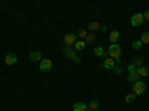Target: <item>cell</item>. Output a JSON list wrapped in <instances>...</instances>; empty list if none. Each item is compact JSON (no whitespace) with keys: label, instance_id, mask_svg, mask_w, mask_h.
<instances>
[{"label":"cell","instance_id":"cell-12","mask_svg":"<svg viewBox=\"0 0 149 111\" xmlns=\"http://www.w3.org/2000/svg\"><path fill=\"white\" fill-rule=\"evenodd\" d=\"M73 111H86V105L84 102H74L73 104Z\"/></svg>","mask_w":149,"mask_h":111},{"label":"cell","instance_id":"cell-8","mask_svg":"<svg viewBox=\"0 0 149 111\" xmlns=\"http://www.w3.org/2000/svg\"><path fill=\"white\" fill-rule=\"evenodd\" d=\"M17 60H18V59H17V56H15L14 53H9V54L5 57V63L10 66V65H15V63H17Z\"/></svg>","mask_w":149,"mask_h":111},{"label":"cell","instance_id":"cell-3","mask_svg":"<svg viewBox=\"0 0 149 111\" xmlns=\"http://www.w3.org/2000/svg\"><path fill=\"white\" fill-rule=\"evenodd\" d=\"M146 92V83H143L142 80L133 84V93L134 95H142Z\"/></svg>","mask_w":149,"mask_h":111},{"label":"cell","instance_id":"cell-7","mask_svg":"<svg viewBox=\"0 0 149 111\" xmlns=\"http://www.w3.org/2000/svg\"><path fill=\"white\" fill-rule=\"evenodd\" d=\"M63 51H64V56L69 57V59H72V60L76 57V50H74V48H72V47H64Z\"/></svg>","mask_w":149,"mask_h":111},{"label":"cell","instance_id":"cell-25","mask_svg":"<svg viewBox=\"0 0 149 111\" xmlns=\"http://www.w3.org/2000/svg\"><path fill=\"white\" fill-rule=\"evenodd\" d=\"M127 69H128V74H134V72H136V71H137V68H136V66H134V65H133V63H130V65H128V68H127Z\"/></svg>","mask_w":149,"mask_h":111},{"label":"cell","instance_id":"cell-23","mask_svg":"<svg viewBox=\"0 0 149 111\" xmlns=\"http://www.w3.org/2000/svg\"><path fill=\"white\" fill-rule=\"evenodd\" d=\"M112 71H113V74H115V75H121V74H122V68L119 66V65H116L113 69H112Z\"/></svg>","mask_w":149,"mask_h":111},{"label":"cell","instance_id":"cell-1","mask_svg":"<svg viewBox=\"0 0 149 111\" xmlns=\"http://www.w3.org/2000/svg\"><path fill=\"white\" fill-rule=\"evenodd\" d=\"M106 53L109 54V57H112L113 60H116V59H119V57H121L122 48H121L118 44H110V47L107 48V51H106Z\"/></svg>","mask_w":149,"mask_h":111},{"label":"cell","instance_id":"cell-2","mask_svg":"<svg viewBox=\"0 0 149 111\" xmlns=\"http://www.w3.org/2000/svg\"><path fill=\"white\" fill-rule=\"evenodd\" d=\"M63 41H64V44H66V47H72V45H74L78 42V35L76 33H67V35H64V38H63Z\"/></svg>","mask_w":149,"mask_h":111},{"label":"cell","instance_id":"cell-9","mask_svg":"<svg viewBox=\"0 0 149 111\" xmlns=\"http://www.w3.org/2000/svg\"><path fill=\"white\" fill-rule=\"evenodd\" d=\"M119 32L118 30H112L110 33H109V41L112 42V44H116L118 42V39H119Z\"/></svg>","mask_w":149,"mask_h":111},{"label":"cell","instance_id":"cell-14","mask_svg":"<svg viewBox=\"0 0 149 111\" xmlns=\"http://www.w3.org/2000/svg\"><path fill=\"white\" fill-rule=\"evenodd\" d=\"M139 74L140 77H148L149 75V69L146 68V66H140V68H137V71H136Z\"/></svg>","mask_w":149,"mask_h":111},{"label":"cell","instance_id":"cell-4","mask_svg":"<svg viewBox=\"0 0 149 111\" xmlns=\"http://www.w3.org/2000/svg\"><path fill=\"white\" fill-rule=\"evenodd\" d=\"M143 21H145L143 14H134V15L131 17V26L139 27V26H142V24H143Z\"/></svg>","mask_w":149,"mask_h":111},{"label":"cell","instance_id":"cell-29","mask_svg":"<svg viewBox=\"0 0 149 111\" xmlns=\"http://www.w3.org/2000/svg\"><path fill=\"white\" fill-rule=\"evenodd\" d=\"M86 111H93V110H86Z\"/></svg>","mask_w":149,"mask_h":111},{"label":"cell","instance_id":"cell-19","mask_svg":"<svg viewBox=\"0 0 149 111\" xmlns=\"http://www.w3.org/2000/svg\"><path fill=\"white\" fill-rule=\"evenodd\" d=\"M140 42H142V44H149V32H143V33H142Z\"/></svg>","mask_w":149,"mask_h":111},{"label":"cell","instance_id":"cell-20","mask_svg":"<svg viewBox=\"0 0 149 111\" xmlns=\"http://www.w3.org/2000/svg\"><path fill=\"white\" fill-rule=\"evenodd\" d=\"M88 29H90V30H93V32H94V30H98V29H100V24H98L97 21H94V23L88 24Z\"/></svg>","mask_w":149,"mask_h":111},{"label":"cell","instance_id":"cell-17","mask_svg":"<svg viewBox=\"0 0 149 111\" xmlns=\"http://www.w3.org/2000/svg\"><path fill=\"white\" fill-rule=\"evenodd\" d=\"M136 101V95L131 92V93H128V95H125V102L127 104H133Z\"/></svg>","mask_w":149,"mask_h":111},{"label":"cell","instance_id":"cell-11","mask_svg":"<svg viewBox=\"0 0 149 111\" xmlns=\"http://www.w3.org/2000/svg\"><path fill=\"white\" fill-rule=\"evenodd\" d=\"M127 80L131 83V84H134V83H137V81H140V75L137 72H134V74H128V77H127Z\"/></svg>","mask_w":149,"mask_h":111},{"label":"cell","instance_id":"cell-26","mask_svg":"<svg viewBox=\"0 0 149 111\" xmlns=\"http://www.w3.org/2000/svg\"><path fill=\"white\" fill-rule=\"evenodd\" d=\"M143 18H145V20H149V9H148V11L145 12V14H143Z\"/></svg>","mask_w":149,"mask_h":111},{"label":"cell","instance_id":"cell-24","mask_svg":"<svg viewBox=\"0 0 149 111\" xmlns=\"http://www.w3.org/2000/svg\"><path fill=\"white\" fill-rule=\"evenodd\" d=\"M76 35H78V38H86V35H88V33H86V30L82 29V30H79Z\"/></svg>","mask_w":149,"mask_h":111},{"label":"cell","instance_id":"cell-5","mask_svg":"<svg viewBox=\"0 0 149 111\" xmlns=\"http://www.w3.org/2000/svg\"><path fill=\"white\" fill-rule=\"evenodd\" d=\"M51 68H52L51 59H42V62H40V71L42 72H48V71H51Z\"/></svg>","mask_w":149,"mask_h":111},{"label":"cell","instance_id":"cell-6","mask_svg":"<svg viewBox=\"0 0 149 111\" xmlns=\"http://www.w3.org/2000/svg\"><path fill=\"white\" fill-rule=\"evenodd\" d=\"M115 66H116V63H115V60L112 59V57H106L104 62H103V65H102L103 69H110V71L113 69Z\"/></svg>","mask_w":149,"mask_h":111},{"label":"cell","instance_id":"cell-18","mask_svg":"<svg viewBox=\"0 0 149 111\" xmlns=\"http://www.w3.org/2000/svg\"><path fill=\"white\" fill-rule=\"evenodd\" d=\"M131 63H133L136 68H140V66H143V59H142V57H136Z\"/></svg>","mask_w":149,"mask_h":111},{"label":"cell","instance_id":"cell-28","mask_svg":"<svg viewBox=\"0 0 149 111\" xmlns=\"http://www.w3.org/2000/svg\"><path fill=\"white\" fill-rule=\"evenodd\" d=\"M100 30H102V32H106L107 27H106V26H100Z\"/></svg>","mask_w":149,"mask_h":111},{"label":"cell","instance_id":"cell-13","mask_svg":"<svg viewBox=\"0 0 149 111\" xmlns=\"http://www.w3.org/2000/svg\"><path fill=\"white\" fill-rule=\"evenodd\" d=\"M94 56H97V57H104V56H106V50H104V48H102V47H95V48H94Z\"/></svg>","mask_w":149,"mask_h":111},{"label":"cell","instance_id":"cell-22","mask_svg":"<svg viewBox=\"0 0 149 111\" xmlns=\"http://www.w3.org/2000/svg\"><path fill=\"white\" fill-rule=\"evenodd\" d=\"M86 44H90V42H94L95 41V35L94 33H88V35H86Z\"/></svg>","mask_w":149,"mask_h":111},{"label":"cell","instance_id":"cell-27","mask_svg":"<svg viewBox=\"0 0 149 111\" xmlns=\"http://www.w3.org/2000/svg\"><path fill=\"white\" fill-rule=\"evenodd\" d=\"M73 62H74V63H81V57H78V56H76V57L73 59Z\"/></svg>","mask_w":149,"mask_h":111},{"label":"cell","instance_id":"cell-10","mask_svg":"<svg viewBox=\"0 0 149 111\" xmlns=\"http://www.w3.org/2000/svg\"><path fill=\"white\" fill-rule=\"evenodd\" d=\"M30 60L34 62V63H37V62H42V54L39 51H31L30 53Z\"/></svg>","mask_w":149,"mask_h":111},{"label":"cell","instance_id":"cell-16","mask_svg":"<svg viewBox=\"0 0 149 111\" xmlns=\"http://www.w3.org/2000/svg\"><path fill=\"white\" fill-rule=\"evenodd\" d=\"M73 47H74V50H76V51H82L84 48L86 47V44H85V41H78V42L74 44Z\"/></svg>","mask_w":149,"mask_h":111},{"label":"cell","instance_id":"cell-21","mask_svg":"<svg viewBox=\"0 0 149 111\" xmlns=\"http://www.w3.org/2000/svg\"><path fill=\"white\" fill-rule=\"evenodd\" d=\"M142 42H140V39H137V41H133V44H131V47L134 48V50H140V48H142Z\"/></svg>","mask_w":149,"mask_h":111},{"label":"cell","instance_id":"cell-15","mask_svg":"<svg viewBox=\"0 0 149 111\" xmlns=\"http://www.w3.org/2000/svg\"><path fill=\"white\" fill-rule=\"evenodd\" d=\"M98 107H100V102H98V99H91V102H90V110H93V111H97L98 110Z\"/></svg>","mask_w":149,"mask_h":111}]
</instances>
